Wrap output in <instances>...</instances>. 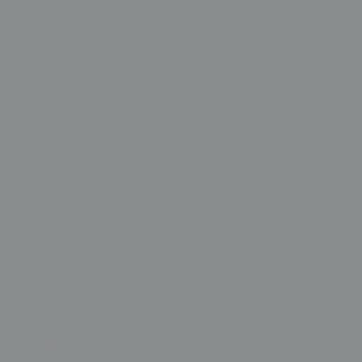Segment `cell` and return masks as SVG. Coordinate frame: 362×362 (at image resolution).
I'll list each match as a JSON object with an SVG mask.
<instances>
[]
</instances>
